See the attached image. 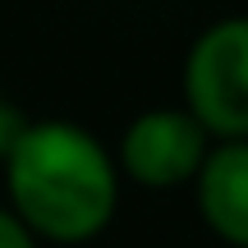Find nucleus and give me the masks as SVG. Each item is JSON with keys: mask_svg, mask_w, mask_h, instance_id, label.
Masks as SVG:
<instances>
[{"mask_svg": "<svg viewBox=\"0 0 248 248\" xmlns=\"http://www.w3.org/2000/svg\"><path fill=\"white\" fill-rule=\"evenodd\" d=\"M207 156V129L188 110H147L124 129L120 166L147 188H175L198 179Z\"/></svg>", "mask_w": 248, "mask_h": 248, "instance_id": "obj_3", "label": "nucleus"}, {"mask_svg": "<svg viewBox=\"0 0 248 248\" xmlns=\"http://www.w3.org/2000/svg\"><path fill=\"white\" fill-rule=\"evenodd\" d=\"M188 115L207 133L248 138V18H221L193 42L184 64Z\"/></svg>", "mask_w": 248, "mask_h": 248, "instance_id": "obj_2", "label": "nucleus"}, {"mask_svg": "<svg viewBox=\"0 0 248 248\" xmlns=\"http://www.w3.org/2000/svg\"><path fill=\"white\" fill-rule=\"evenodd\" d=\"M0 248H37L32 230H28L14 212H5V207H0Z\"/></svg>", "mask_w": 248, "mask_h": 248, "instance_id": "obj_5", "label": "nucleus"}, {"mask_svg": "<svg viewBox=\"0 0 248 248\" xmlns=\"http://www.w3.org/2000/svg\"><path fill=\"white\" fill-rule=\"evenodd\" d=\"M18 129H23V120L14 115V110L0 101V156H5L9 147H14V138H18Z\"/></svg>", "mask_w": 248, "mask_h": 248, "instance_id": "obj_6", "label": "nucleus"}, {"mask_svg": "<svg viewBox=\"0 0 248 248\" xmlns=\"http://www.w3.org/2000/svg\"><path fill=\"white\" fill-rule=\"evenodd\" d=\"M14 216L55 244H83L115 216L120 179L106 147L64 120L23 124L5 152Z\"/></svg>", "mask_w": 248, "mask_h": 248, "instance_id": "obj_1", "label": "nucleus"}, {"mask_svg": "<svg viewBox=\"0 0 248 248\" xmlns=\"http://www.w3.org/2000/svg\"><path fill=\"white\" fill-rule=\"evenodd\" d=\"M198 212L212 234L248 248V138L207 147L198 170Z\"/></svg>", "mask_w": 248, "mask_h": 248, "instance_id": "obj_4", "label": "nucleus"}]
</instances>
